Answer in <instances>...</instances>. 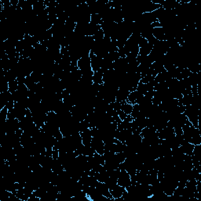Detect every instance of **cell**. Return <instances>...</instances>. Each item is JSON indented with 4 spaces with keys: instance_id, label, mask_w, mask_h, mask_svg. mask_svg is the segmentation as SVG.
Wrapping results in <instances>:
<instances>
[{
    "instance_id": "obj_8",
    "label": "cell",
    "mask_w": 201,
    "mask_h": 201,
    "mask_svg": "<svg viewBox=\"0 0 201 201\" xmlns=\"http://www.w3.org/2000/svg\"><path fill=\"white\" fill-rule=\"evenodd\" d=\"M103 74H104V72L100 68L97 71L94 72V75H93V83L98 85L103 84Z\"/></svg>"
},
{
    "instance_id": "obj_11",
    "label": "cell",
    "mask_w": 201,
    "mask_h": 201,
    "mask_svg": "<svg viewBox=\"0 0 201 201\" xmlns=\"http://www.w3.org/2000/svg\"><path fill=\"white\" fill-rule=\"evenodd\" d=\"M121 110L123 111L127 115H130L132 112V110H133V105L127 103V100L121 102Z\"/></svg>"
},
{
    "instance_id": "obj_5",
    "label": "cell",
    "mask_w": 201,
    "mask_h": 201,
    "mask_svg": "<svg viewBox=\"0 0 201 201\" xmlns=\"http://www.w3.org/2000/svg\"><path fill=\"white\" fill-rule=\"evenodd\" d=\"M129 94H130V91L127 87L120 86V87H119L118 91L116 93L115 100L119 101V102H123V101L127 100Z\"/></svg>"
},
{
    "instance_id": "obj_9",
    "label": "cell",
    "mask_w": 201,
    "mask_h": 201,
    "mask_svg": "<svg viewBox=\"0 0 201 201\" xmlns=\"http://www.w3.org/2000/svg\"><path fill=\"white\" fill-rule=\"evenodd\" d=\"M153 49V45L149 42V43H148L147 45L145 46V47H141V48H139V54H138V55L146 57V56L150 54V53L152 52Z\"/></svg>"
},
{
    "instance_id": "obj_17",
    "label": "cell",
    "mask_w": 201,
    "mask_h": 201,
    "mask_svg": "<svg viewBox=\"0 0 201 201\" xmlns=\"http://www.w3.org/2000/svg\"><path fill=\"white\" fill-rule=\"evenodd\" d=\"M155 77L156 76H152V75H146V76H145L141 77L140 82H141L142 83H145V84H148V83L153 82V80H155Z\"/></svg>"
},
{
    "instance_id": "obj_13",
    "label": "cell",
    "mask_w": 201,
    "mask_h": 201,
    "mask_svg": "<svg viewBox=\"0 0 201 201\" xmlns=\"http://www.w3.org/2000/svg\"><path fill=\"white\" fill-rule=\"evenodd\" d=\"M104 38H105V32L102 30V28H100V30H98V31H97V32L93 36V39H94V40L97 41V42H98V41H101Z\"/></svg>"
},
{
    "instance_id": "obj_4",
    "label": "cell",
    "mask_w": 201,
    "mask_h": 201,
    "mask_svg": "<svg viewBox=\"0 0 201 201\" xmlns=\"http://www.w3.org/2000/svg\"><path fill=\"white\" fill-rule=\"evenodd\" d=\"M126 189L123 186H120V185L116 184L115 186H113L112 188L109 189V192H110L111 195H112V198L114 199V200H117L120 199V198L123 196V193L126 191Z\"/></svg>"
},
{
    "instance_id": "obj_3",
    "label": "cell",
    "mask_w": 201,
    "mask_h": 201,
    "mask_svg": "<svg viewBox=\"0 0 201 201\" xmlns=\"http://www.w3.org/2000/svg\"><path fill=\"white\" fill-rule=\"evenodd\" d=\"M78 68L82 72H84V71H91V58H90L89 56H83L82 57L80 60L78 61Z\"/></svg>"
},
{
    "instance_id": "obj_1",
    "label": "cell",
    "mask_w": 201,
    "mask_h": 201,
    "mask_svg": "<svg viewBox=\"0 0 201 201\" xmlns=\"http://www.w3.org/2000/svg\"><path fill=\"white\" fill-rule=\"evenodd\" d=\"M117 184L120 186L124 187L126 189L131 185V178L127 170H120L118 180H117Z\"/></svg>"
},
{
    "instance_id": "obj_16",
    "label": "cell",
    "mask_w": 201,
    "mask_h": 201,
    "mask_svg": "<svg viewBox=\"0 0 201 201\" xmlns=\"http://www.w3.org/2000/svg\"><path fill=\"white\" fill-rule=\"evenodd\" d=\"M9 83V91H10L11 94H13L14 92H16L18 89V83L17 80H14V81L10 82Z\"/></svg>"
},
{
    "instance_id": "obj_6",
    "label": "cell",
    "mask_w": 201,
    "mask_h": 201,
    "mask_svg": "<svg viewBox=\"0 0 201 201\" xmlns=\"http://www.w3.org/2000/svg\"><path fill=\"white\" fill-rule=\"evenodd\" d=\"M153 36L158 41H167L165 31L163 27L153 28Z\"/></svg>"
},
{
    "instance_id": "obj_10",
    "label": "cell",
    "mask_w": 201,
    "mask_h": 201,
    "mask_svg": "<svg viewBox=\"0 0 201 201\" xmlns=\"http://www.w3.org/2000/svg\"><path fill=\"white\" fill-rule=\"evenodd\" d=\"M103 22V20L101 16L98 13H92L91 15V23L93 24H97V25H101Z\"/></svg>"
},
{
    "instance_id": "obj_20",
    "label": "cell",
    "mask_w": 201,
    "mask_h": 201,
    "mask_svg": "<svg viewBox=\"0 0 201 201\" xmlns=\"http://www.w3.org/2000/svg\"><path fill=\"white\" fill-rule=\"evenodd\" d=\"M52 157L54 159H58L59 157V150L57 149H53Z\"/></svg>"
},
{
    "instance_id": "obj_15",
    "label": "cell",
    "mask_w": 201,
    "mask_h": 201,
    "mask_svg": "<svg viewBox=\"0 0 201 201\" xmlns=\"http://www.w3.org/2000/svg\"><path fill=\"white\" fill-rule=\"evenodd\" d=\"M140 111H141V109H140L139 105L138 104L134 105L133 110H132L131 114H130V115H131L132 118H133L134 120H135L136 118H138V115H139V114H140Z\"/></svg>"
},
{
    "instance_id": "obj_18",
    "label": "cell",
    "mask_w": 201,
    "mask_h": 201,
    "mask_svg": "<svg viewBox=\"0 0 201 201\" xmlns=\"http://www.w3.org/2000/svg\"><path fill=\"white\" fill-rule=\"evenodd\" d=\"M138 47H139V48H141V47H145V45H147L148 43H149V41L147 40L146 39H145V38H143L142 36H140L139 39H138Z\"/></svg>"
},
{
    "instance_id": "obj_2",
    "label": "cell",
    "mask_w": 201,
    "mask_h": 201,
    "mask_svg": "<svg viewBox=\"0 0 201 201\" xmlns=\"http://www.w3.org/2000/svg\"><path fill=\"white\" fill-rule=\"evenodd\" d=\"M89 57L91 58V69L93 70L94 72L97 71L100 68H101V65H102V58H100L98 56L95 55L93 52H90Z\"/></svg>"
},
{
    "instance_id": "obj_14",
    "label": "cell",
    "mask_w": 201,
    "mask_h": 201,
    "mask_svg": "<svg viewBox=\"0 0 201 201\" xmlns=\"http://www.w3.org/2000/svg\"><path fill=\"white\" fill-rule=\"evenodd\" d=\"M136 91H138L139 93H141L143 95H145V94L148 92L147 84H145V83H142L141 82H139L138 84V86H137Z\"/></svg>"
},
{
    "instance_id": "obj_12",
    "label": "cell",
    "mask_w": 201,
    "mask_h": 201,
    "mask_svg": "<svg viewBox=\"0 0 201 201\" xmlns=\"http://www.w3.org/2000/svg\"><path fill=\"white\" fill-rule=\"evenodd\" d=\"M138 92L137 91H131V92H130V94H129L128 97H127V103H130V104L131 105H135L136 104V101H137V99H138Z\"/></svg>"
},
{
    "instance_id": "obj_19",
    "label": "cell",
    "mask_w": 201,
    "mask_h": 201,
    "mask_svg": "<svg viewBox=\"0 0 201 201\" xmlns=\"http://www.w3.org/2000/svg\"><path fill=\"white\" fill-rule=\"evenodd\" d=\"M117 114H118V116L120 117V120H121V121H123V120H126V118H127V115H127V114L125 113V112H123V111H122L121 109H120V110H119V111H117Z\"/></svg>"
},
{
    "instance_id": "obj_7",
    "label": "cell",
    "mask_w": 201,
    "mask_h": 201,
    "mask_svg": "<svg viewBox=\"0 0 201 201\" xmlns=\"http://www.w3.org/2000/svg\"><path fill=\"white\" fill-rule=\"evenodd\" d=\"M194 145L191 144V143L188 142L186 141H184L183 143L180 145L181 150L182 151V153L185 155H188V156H192L194 149Z\"/></svg>"
}]
</instances>
